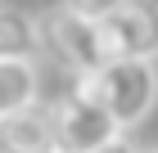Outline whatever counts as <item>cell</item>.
<instances>
[{"mask_svg": "<svg viewBox=\"0 0 158 153\" xmlns=\"http://www.w3.org/2000/svg\"><path fill=\"white\" fill-rule=\"evenodd\" d=\"M68 9H77V14H86V18H109L118 5H127V0H63Z\"/></svg>", "mask_w": 158, "mask_h": 153, "instance_id": "8", "label": "cell"}, {"mask_svg": "<svg viewBox=\"0 0 158 153\" xmlns=\"http://www.w3.org/2000/svg\"><path fill=\"white\" fill-rule=\"evenodd\" d=\"M109 59H158V0H127L99 18Z\"/></svg>", "mask_w": 158, "mask_h": 153, "instance_id": "4", "label": "cell"}, {"mask_svg": "<svg viewBox=\"0 0 158 153\" xmlns=\"http://www.w3.org/2000/svg\"><path fill=\"white\" fill-rule=\"evenodd\" d=\"M50 122H54L59 153H99L109 140L122 135V126L113 122V113L99 99H90L86 90H77V86L50 104Z\"/></svg>", "mask_w": 158, "mask_h": 153, "instance_id": "3", "label": "cell"}, {"mask_svg": "<svg viewBox=\"0 0 158 153\" xmlns=\"http://www.w3.org/2000/svg\"><path fill=\"white\" fill-rule=\"evenodd\" d=\"M73 86L86 90L90 99H99L122 131H135L158 104V63L154 59H109L104 68L73 77Z\"/></svg>", "mask_w": 158, "mask_h": 153, "instance_id": "1", "label": "cell"}, {"mask_svg": "<svg viewBox=\"0 0 158 153\" xmlns=\"http://www.w3.org/2000/svg\"><path fill=\"white\" fill-rule=\"evenodd\" d=\"M41 54H50L68 77H86V72L104 68L109 50H104L99 18H86L59 0L50 14H41Z\"/></svg>", "mask_w": 158, "mask_h": 153, "instance_id": "2", "label": "cell"}, {"mask_svg": "<svg viewBox=\"0 0 158 153\" xmlns=\"http://www.w3.org/2000/svg\"><path fill=\"white\" fill-rule=\"evenodd\" d=\"M41 104V63L36 59H0V117Z\"/></svg>", "mask_w": 158, "mask_h": 153, "instance_id": "6", "label": "cell"}, {"mask_svg": "<svg viewBox=\"0 0 158 153\" xmlns=\"http://www.w3.org/2000/svg\"><path fill=\"white\" fill-rule=\"evenodd\" d=\"M0 153H9V144H5V131H0Z\"/></svg>", "mask_w": 158, "mask_h": 153, "instance_id": "10", "label": "cell"}, {"mask_svg": "<svg viewBox=\"0 0 158 153\" xmlns=\"http://www.w3.org/2000/svg\"><path fill=\"white\" fill-rule=\"evenodd\" d=\"M41 54V18L14 5H0V59H36Z\"/></svg>", "mask_w": 158, "mask_h": 153, "instance_id": "7", "label": "cell"}, {"mask_svg": "<svg viewBox=\"0 0 158 153\" xmlns=\"http://www.w3.org/2000/svg\"><path fill=\"white\" fill-rule=\"evenodd\" d=\"M99 153H145V149H140V144H135L131 135H127V131H122L118 140H109V144H104V149H99Z\"/></svg>", "mask_w": 158, "mask_h": 153, "instance_id": "9", "label": "cell"}, {"mask_svg": "<svg viewBox=\"0 0 158 153\" xmlns=\"http://www.w3.org/2000/svg\"><path fill=\"white\" fill-rule=\"evenodd\" d=\"M145 153H158V144H154V149H145Z\"/></svg>", "mask_w": 158, "mask_h": 153, "instance_id": "11", "label": "cell"}, {"mask_svg": "<svg viewBox=\"0 0 158 153\" xmlns=\"http://www.w3.org/2000/svg\"><path fill=\"white\" fill-rule=\"evenodd\" d=\"M0 131H5L9 153H59V144H54V122H50L45 104H32V108H23V113L0 117Z\"/></svg>", "mask_w": 158, "mask_h": 153, "instance_id": "5", "label": "cell"}]
</instances>
